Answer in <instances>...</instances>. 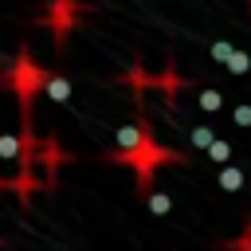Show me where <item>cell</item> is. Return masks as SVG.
Masks as SVG:
<instances>
[{"label": "cell", "instance_id": "12", "mask_svg": "<svg viewBox=\"0 0 251 251\" xmlns=\"http://www.w3.org/2000/svg\"><path fill=\"white\" fill-rule=\"evenodd\" d=\"M224 67H227L231 75H247V71H251V51H239V47H235V51H231V59H227Z\"/></svg>", "mask_w": 251, "mask_h": 251}, {"label": "cell", "instance_id": "4", "mask_svg": "<svg viewBox=\"0 0 251 251\" xmlns=\"http://www.w3.org/2000/svg\"><path fill=\"white\" fill-rule=\"evenodd\" d=\"M243 180H247V173H243L239 165H231V161H227V165H216V184H220L224 192H239Z\"/></svg>", "mask_w": 251, "mask_h": 251}, {"label": "cell", "instance_id": "1", "mask_svg": "<svg viewBox=\"0 0 251 251\" xmlns=\"http://www.w3.org/2000/svg\"><path fill=\"white\" fill-rule=\"evenodd\" d=\"M106 161L133 165V169H137V192L145 196V192L153 188V173H157L161 165H180L184 157H180L176 149H169V145H157V141H153V133H149L137 149H110V153H106Z\"/></svg>", "mask_w": 251, "mask_h": 251}, {"label": "cell", "instance_id": "10", "mask_svg": "<svg viewBox=\"0 0 251 251\" xmlns=\"http://www.w3.org/2000/svg\"><path fill=\"white\" fill-rule=\"evenodd\" d=\"M20 153H24V137H12V133H0V161H20Z\"/></svg>", "mask_w": 251, "mask_h": 251}, {"label": "cell", "instance_id": "7", "mask_svg": "<svg viewBox=\"0 0 251 251\" xmlns=\"http://www.w3.org/2000/svg\"><path fill=\"white\" fill-rule=\"evenodd\" d=\"M188 141H192V149H200V153H204V149L216 141V129H212L208 122H200V126H188Z\"/></svg>", "mask_w": 251, "mask_h": 251}, {"label": "cell", "instance_id": "9", "mask_svg": "<svg viewBox=\"0 0 251 251\" xmlns=\"http://www.w3.org/2000/svg\"><path fill=\"white\" fill-rule=\"evenodd\" d=\"M204 157L212 161V165H227L231 161V141H224V137H216L208 149H204Z\"/></svg>", "mask_w": 251, "mask_h": 251}, {"label": "cell", "instance_id": "2", "mask_svg": "<svg viewBox=\"0 0 251 251\" xmlns=\"http://www.w3.org/2000/svg\"><path fill=\"white\" fill-rule=\"evenodd\" d=\"M47 75H51V71H47L43 63H35L27 47H24V51H20V59L12 63L8 82H12V90H16V98H20V110H24V114H31V102H35V94H43Z\"/></svg>", "mask_w": 251, "mask_h": 251}, {"label": "cell", "instance_id": "6", "mask_svg": "<svg viewBox=\"0 0 251 251\" xmlns=\"http://www.w3.org/2000/svg\"><path fill=\"white\" fill-rule=\"evenodd\" d=\"M43 94L51 98V102H67L71 98V78H63V75H47V82H43Z\"/></svg>", "mask_w": 251, "mask_h": 251}, {"label": "cell", "instance_id": "15", "mask_svg": "<svg viewBox=\"0 0 251 251\" xmlns=\"http://www.w3.org/2000/svg\"><path fill=\"white\" fill-rule=\"evenodd\" d=\"M247 8H251V0H247Z\"/></svg>", "mask_w": 251, "mask_h": 251}, {"label": "cell", "instance_id": "8", "mask_svg": "<svg viewBox=\"0 0 251 251\" xmlns=\"http://www.w3.org/2000/svg\"><path fill=\"white\" fill-rule=\"evenodd\" d=\"M196 102H200V110H204V114H220V110H224V94H220V90H212V86H204V90L196 94Z\"/></svg>", "mask_w": 251, "mask_h": 251}, {"label": "cell", "instance_id": "14", "mask_svg": "<svg viewBox=\"0 0 251 251\" xmlns=\"http://www.w3.org/2000/svg\"><path fill=\"white\" fill-rule=\"evenodd\" d=\"M231 122H235L239 129H251V106H247V102H239V106L231 110Z\"/></svg>", "mask_w": 251, "mask_h": 251}, {"label": "cell", "instance_id": "13", "mask_svg": "<svg viewBox=\"0 0 251 251\" xmlns=\"http://www.w3.org/2000/svg\"><path fill=\"white\" fill-rule=\"evenodd\" d=\"M208 51H212V59H216V63H227V59H231V51H235V47H231V43H227V39H216V43H212V47H208Z\"/></svg>", "mask_w": 251, "mask_h": 251}, {"label": "cell", "instance_id": "11", "mask_svg": "<svg viewBox=\"0 0 251 251\" xmlns=\"http://www.w3.org/2000/svg\"><path fill=\"white\" fill-rule=\"evenodd\" d=\"M145 204H149V212H153V216H169V208H173V200H169L165 192H153V188L145 192Z\"/></svg>", "mask_w": 251, "mask_h": 251}, {"label": "cell", "instance_id": "5", "mask_svg": "<svg viewBox=\"0 0 251 251\" xmlns=\"http://www.w3.org/2000/svg\"><path fill=\"white\" fill-rule=\"evenodd\" d=\"M145 137H149V126H145V122H137V126H118V149H137Z\"/></svg>", "mask_w": 251, "mask_h": 251}, {"label": "cell", "instance_id": "3", "mask_svg": "<svg viewBox=\"0 0 251 251\" xmlns=\"http://www.w3.org/2000/svg\"><path fill=\"white\" fill-rule=\"evenodd\" d=\"M78 16H82L78 0H51V8H47V16H43V24H47V27H51V35H55V51H63V43H67V35L75 31Z\"/></svg>", "mask_w": 251, "mask_h": 251}]
</instances>
